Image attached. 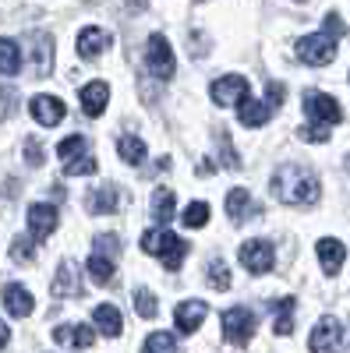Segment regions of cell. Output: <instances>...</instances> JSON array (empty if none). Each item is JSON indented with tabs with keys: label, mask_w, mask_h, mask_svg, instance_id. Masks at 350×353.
I'll list each match as a JSON object with an SVG mask.
<instances>
[{
	"label": "cell",
	"mask_w": 350,
	"mask_h": 353,
	"mask_svg": "<svg viewBox=\"0 0 350 353\" xmlns=\"http://www.w3.org/2000/svg\"><path fill=\"white\" fill-rule=\"evenodd\" d=\"M273 194L283 205H315L318 194H322V184L311 166L301 163H280L273 173Z\"/></svg>",
	"instance_id": "cell-1"
},
{
	"label": "cell",
	"mask_w": 350,
	"mask_h": 353,
	"mask_svg": "<svg viewBox=\"0 0 350 353\" xmlns=\"http://www.w3.org/2000/svg\"><path fill=\"white\" fill-rule=\"evenodd\" d=\"M142 248L149 251V254H159V261H163L166 272H177L181 265H184V258H188V244L177 237V233H170V230H163V226H156V230L145 233Z\"/></svg>",
	"instance_id": "cell-2"
},
{
	"label": "cell",
	"mask_w": 350,
	"mask_h": 353,
	"mask_svg": "<svg viewBox=\"0 0 350 353\" xmlns=\"http://www.w3.org/2000/svg\"><path fill=\"white\" fill-rule=\"evenodd\" d=\"M255 325H258V318H255L251 307H230V311H223V339H226L230 346L251 343Z\"/></svg>",
	"instance_id": "cell-3"
},
{
	"label": "cell",
	"mask_w": 350,
	"mask_h": 353,
	"mask_svg": "<svg viewBox=\"0 0 350 353\" xmlns=\"http://www.w3.org/2000/svg\"><path fill=\"white\" fill-rule=\"evenodd\" d=\"M145 64H149V71H153L156 81H170L173 78L177 61H173V50H170L166 36H159V32L149 36V46H145Z\"/></svg>",
	"instance_id": "cell-4"
},
{
	"label": "cell",
	"mask_w": 350,
	"mask_h": 353,
	"mask_svg": "<svg viewBox=\"0 0 350 353\" xmlns=\"http://www.w3.org/2000/svg\"><path fill=\"white\" fill-rule=\"evenodd\" d=\"M298 57H301L304 64H311V68L333 64V57H336V36H329V32L304 36V39L298 43Z\"/></svg>",
	"instance_id": "cell-5"
},
{
	"label": "cell",
	"mask_w": 350,
	"mask_h": 353,
	"mask_svg": "<svg viewBox=\"0 0 350 353\" xmlns=\"http://www.w3.org/2000/svg\"><path fill=\"white\" fill-rule=\"evenodd\" d=\"M304 113L311 117L315 124H322V128H329V124H340V121H343L340 103H336L333 96H326V92H304Z\"/></svg>",
	"instance_id": "cell-6"
},
{
	"label": "cell",
	"mask_w": 350,
	"mask_h": 353,
	"mask_svg": "<svg viewBox=\"0 0 350 353\" xmlns=\"http://www.w3.org/2000/svg\"><path fill=\"white\" fill-rule=\"evenodd\" d=\"M276 261V251L269 241H244L241 244V265L251 272V276H266Z\"/></svg>",
	"instance_id": "cell-7"
},
{
	"label": "cell",
	"mask_w": 350,
	"mask_h": 353,
	"mask_svg": "<svg viewBox=\"0 0 350 353\" xmlns=\"http://www.w3.org/2000/svg\"><path fill=\"white\" fill-rule=\"evenodd\" d=\"M308 346H311V353H340V346H343V329H340V321H336L333 314L318 318V325H315Z\"/></svg>",
	"instance_id": "cell-8"
},
{
	"label": "cell",
	"mask_w": 350,
	"mask_h": 353,
	"mask_svg": "<svg viewBox=\"0 0 350 353\" xmlns=\"http://www.w3.org/2000/svg\"><path fill=\"white\" fill-rule=\"evenodd\" d=\"M248 78H241V74H226V78H216L213 81V88H209V96L216 99V106H237V103H244L248 99Z\"/></svg>",
	"instance_id": "cell-9"
},
{
	"label": "cell",
	"mask_w": 350,
	"mask_h": 353,
	"mask_svg": "<svg viewBox=\"0 0 350 353\" xmlns=\"http://www.w3.org/2000/svg\"><path fill=\"white\" fill-rule=\"evenodd\" d=\"M57 223H61V212H57V205H46V201L32 205V209H28V237H32L36 244H43L50 233L57 230Z\"/></svg>",
	"instance_id": "cell-10"
},
{
	"label": "cell",
	"mask_w": 350,
	"mask_h": 353,
	"mask_svg": "<svg viewBox=\"0 0 350 353\" xmlns=\"http://www.w3.org/2000/svg\"><path fill=\"white\" fill-rule=\"evenodd\" d=\"M53 297H81V276H78V261L64 258L61 269H57L53 283H50Z\"/></svg>",
	"instance_id": "cell-11"
},
{
	"label": "cell",
	"mask_w": 350,
	"mask_h": 353,
	"mask_svg": "<svg viewBox=\"0 0 350 353\" xmlns=\"http://www.w3.org/2000/svg\"><path fill=\"white\" fill-rule=\"evenodd\" d=\"M28 113L36 117V124H43V128H57V124L64 121L68 106L57 99V96H32V103H28Z\"/></svg>",
	"instance_id": "cell-12"
},
{
	"label": "cell",
	"mask_w": 350,
	"mask_h": 353,
	"mask_svg": "<svg viewBox=\"0 0 350 353\" xmlns=\"http://www.w3.org/2000/svg\"><path fill=\"white\" fill-rule=\"evenodd\" d=\"M206 314H209V304H206V301H184V304H177V311H173L177 332H181V336L198 332V325L206 321Z\"/></svg>",
	"instance_id": "cell-13"
},
{
	"label": "cell",
	"mask_w": 350,
	"mask_h": 353,
	"mask_svg": "<svg viewBox=\"0 0 350 353\" xmlns=\"http://www.w3.org/2000/svg\"><path fill=\"white\" fill-rule=\"evenodd\" d=\"M110 32L106 28H99V25H85L81 32H78V53L85 57V61H96V57L103 53V50H110Z\"/></svg>",
	"instance_id": "cell-14"
},
{
	"label": "cell",
	"mask_w": 350,
	"mask_h": 353,
	"mask_svg": "<svg viewBox=\"0 0 350 353\" xmlns=\"http://www.w3.org/2000/svg\"><path fill=\"white\" fill-rule=\"evenodd\" d=\"M262 209L251 201V191H244V188H233L230 194H226V216L233 219V223H248V219H255Z\"/></svg>",
	"instance_id": "cell-15"
},
{
	"label": "cell",
	"mask_w": 350,
	"mask_h": 353,
	"mask_svg": "<svg viewBox=\"0 0 350 353\" xmlns=\"http://www.w3.org/2000/svg\"><path fill=\"white\" fill-rule=\"evenodd\" d=\"M78 99H81L85 117H103L106 99H110V85H106V81H89V85H81Z\"/></svg>",
	"instance_id": "cell-16"
},
{
	"label": "cell",
	"mask_w": 350,
	"mask_h": 353,
	"mask_svg": "<svg viewBox=\"0 0 350 353\" xmlns=\"http://www.w3.org/2000/svg\"><path fill=\"white\" fill-rule=\"evenodd\" d=\"M121 198H124L121 188H117V184H106V188H96L85 205H89V212H93V216H110V212L121 209Z\"/></svg>",
	"instance_id": "cell-17"
},
{
	"label": "cell",
	"mask_w": 350,
	"mask_h": 353,
	"mask_svg": "<svg viewBox=\"0 0 350 353\" xmlns=\"http://www.w3.org/2000/svg\"><path fill=\"white\" fill-rule=\"evenodd\" d=\"M32 74L36 78H46L53 71V39L46 32H32Z\"/></svg>",
	"instance_id": "cell-18"
},
{
	"label": "cell",
	"mask_w": 350,
	"mask_h": 353,
	"mask_svg": "<svg viewBox=\"0 0 350 353\" xmlns=\"http://www.w3.org/2000/svg\"><path fill=\"white\" fill-rule=\"evenodd\" d=\"M4 307H8L14 318H28V314H32V307H36V301H32V293H28L25 286L8 283V286H4Z\"/></svg>",
	"instance_id": "cell-19"
},
{
	"label": "cell",
	"mask_w": 350,
	"mask_h": 353,
	"mask_svg": "<svg viewBox=\"0 0 350 353\" xmlns=\"http://www.w3.org/2000/svg\"><path fill=\"white\" fill-rule=\"evenodd\" d=\"M53 339L61 346H78V350H89L96 343V332L89 325H57L53 329Z\"/></svg>",
	"instance_id": "cell-20"
},
{
	"label": "cell",
	"mask_w": 350,
	"mask_h": 353,
	"mask_svg": "<svg viewBox=\"0 0 350 353\" xmlns=\"http://www.w3.org/2000/svg\"><path fill=\"white\" fill-rule=\"evenodd\" d=\"M343 258H347V251H343L340 241H333V237H322V241H318V261H322L326 276H336V272L343 269Z\"/></svg>",
	"instance_id": "cell-21"
},
{
	"label": "cell",
	"mask_w": 350,
	"mask_h": 353,
	"mask_svg": "<svg viewBox=\"0 0 350 353\" xmlns=\"http://www.w3.org/2000/svg\"><path fill=\"white\" fill-rule=\"evenodd\" d=\"M93 321H96V329H99L103 336H110V339H117V336H121V329H124L121 311H117L113 304H99V307L93 311Z\"/></svg>",
	"instance_id": "cell-22"
},
{
	"label": "cell",
	"mask_w": 350,
	"mask_h": 353,
	"mask_svg": "<svg viewBox=\"0 0 350 353\" xmlns=\"http://www.w3.org/2000/svg\"><path fill=\"white\" fill-rule=\"evenodd\" d=\"M237 117H241V124H244V128H262V124H269L273 106H269V103L244 99V103H241V110H237Z\"/></svg>",
	"instance_id": "cell-23"
},
{
	"label": "cell",
	"mask_w": 350,
	"mask_h": 353,
	"mask_svg": "<svg viewBox=\"0 0 350 353\" xmlns=\"http://www.w3.org/2000/svg\"><path fill=\"white\" fill-rule=\"evenodd\" d=\"M273 311H276V325H273V332L276 336H290L294 332V311H298V301L294 297H283V301H276V304H269Z\"/></svg>",
	"instance_id": "cell-24"
},
{
	"label": "cell",
	"mask_w": 350,
	"mask_h": 353,
	"mask_svg": "<svg viewBox=\"0 0 350 353\" xmlns=\"http://www.w3.org/2000/svg\"><path fill=\"white\" fill-rule=\"evenodd\" d=\"M89 276L99 283V286H110L113 283V254H106V251H93V258H89Z\"/></svg>",
	"instance_id": "cell-25"
},
{
	"label": "cell",
	"mask_w": 350,
	"mask_h": 353,
	"mask_svg": "<svg viewBox=\"0 0 350 353\" xmlns=\"http://www.w3.org/2000/svg\"><path fill=\"white\" fill-rule=\"evenodd\" d=\"M117 152H121V159L128 166H142L145 163V141L135 138V134H124L121 141H117Z\"/></svg>",
	"instance_id": "cell-26"
},
{
	"label": "cell",
	"mask_w": 350,
	"mask_h": 353,
	"mask_svg": "<svg viewBox=\"0 0 350 353\" xmlns=\"http://www.w3.org/2000/svg\"><path fill=\"white\" fill-rule=\"evenodd\" d=\"M153 219L159 226H166L173 219V191L170 188H156V194H153Z\"/></svg>",
	"instance_id": "cell-27"
},
{
	"label": "cell",
	"mask_w": 350,
	"mask_h": 353,
	"mask_svg": "<svg viewBox=\"0 0 350 353\" xmlns=\"http://www.w3.org/2000/svg\"><path fill=\"white\" fill-rule=\"evenodd\" d=\"M21 68V50L14 39H0V74H18Z\"/></svg>",
	"instance_id": "cell-28"
},
{
	"label": "cell",
	"mask_w": 350,
	"mask_h": 353,
	"mask_svg": "<svg viewBox=\"0 0 350 353\" xmlns=\"http://www.w3.org/2000/svg\"><path fill=\"white\" fill-rule=\"evenodd\" d=\"M85 149H89V138H85V134H71V138H64L61 145H57V156H61L64 163H71V159L85 156Z\"/></svg>",
	"instance_id": "cell-29"
},
{
	"label": "cell",
	"mask_w": 350,
	"mask_h": 353,
	"mask_svg": "<svg viewBox=\"0 0 350 353\" xmlns=\"http://www.w3.org/2000/svg\"><path fill=\"white\" fill-rule=\"evenodd\" d=\"M135 311L142 314V318H156L159 314V301L153 297V290H135Z\"/></svg>",
	"instance_id": "cell-30"
},
{
	"label": "cell",
	"mask_w": 350,
	"mask_h": 353,
	"mask_svg": "<svg viewBox=\"0 0 350 353\" xmlns=\"http://www.w3.org/2000/svg\"><path fill=\"white\" fill-rule=\"evenodd\" d=\"M142 353H177V343H173L170 332H153L149 339H145Z\"/></svg>",
	"instance_id": "cell-31"
},
{
	"label": "cell",
	"mask_w": 350,
	"mask_h": 353,
	"mask_svg": "<svg viewBox=\"0 0 350 353\" xmlns=\"http://www.w3.org/2000/svg\"><path fill=\"white\" fill-rule=\"evenodd\" d=\"M206 219H209V205L206 201H191L188 205V209H184V226H191V230H202V226H206Z\"/></svg>",
	"instance_id": "cell-32"
},
{
	"label": "cell",
	"mask_w": 350,
	"mask_h": 353,
	"mask_svg": "<svg viewBox=\"0 0 350 353\" xmlns=\"http://www.w3.org/2000/svg\"><path fill=\"white\" fill-rule=\"evenodd\" d=\"M99 170V163H96V156H78V159H71V163H64V173L68 176H89V173H96Z\"/></svg>",
	"instance_id": "cell-33"
},
{
	"label": "cell",
	"mask_w": 350,
	"mask_h": 353,
	"mask_svg": "<svg viewBox=\"0 0 350 353\" xmlns=\"http://www.w3.org/2000/svg\"><path fill=\"white\" fill-rule=\"evenodd\" d=\"M11 258L21 261V265L36 261V241H32V237H18V241L11 244Z\"/></svg>",
	"instance_id": "cell-34"
},
{
	"label": "cell",
	"mask_w": 350,
	"mask_h": 353,
	"mask_svg": "<svg viewBox=\"0 0 350 353\" xmlns=\"http://www.w3.org/2000/svg\"><path fill=\"white\" fill-rule=\"evenodd\" d=\"M206 272H209V286H213V290H230V272H226V265H223L220 258L209 261Z\"/></svg>",
	"instance_id": "cell-35"
},
{
	"label": "cell",
	"mask_w": 350,
	"mask_h": 353,
	"mask_svg": "<svg viewBox=\"0 0 350 353\" xmlns=\"http://www.w3.org/2000/svg\"><path fill=\"white\" fill-rule=\"evenodd\" d=\"M216 141H220V152H223V166H226V170H237V166H241V159H237V152H233V145H230V134H226V131H220V134H216Z\"/></svg>",
	"instance_id": "cell-36"
},
{
	"label": "cell",
	"mask_w": 350,
	"mask_h": 353,
	"mask_svg": "<svg viewBox=\"0 0 350 353\" xmlns=\"http://www.w3.org/2000/svg\"><path fill=\"white\" fill-rule=\"evenodd\" d=\"M25 163L28 166H43V149L36 138H25Z\"/></svg>",
	"instance_id": "cell-37"
},
{
	"label": "cell",
	"mask_w": 350,
	"mask_h": 353,
	"mask_svg": "<svg viewBox=\"0 0 350 353\" xmlns=\"http://www.w3.org/2000/svg\"><path fill=\"white\" fill-rule=\"evenodd\" d=\"M283 96H286V88H283L280 81H269V85H266V103H269L273 110L283 106Z\"/></svg>",
	"instance_id": "cell-38"
},
{
	"label": "cell",
	"mask_w": 350,
	"mask_h": 353,
	"mask_svg": "<svg viewBox=\"0 0 350 353\" xmlns=\"http://www.w3.org/2000/svg\"><path fill=\"white\" fill-rule=\"evenodd\" d=\"M301 138H304V141H326V138H329V128H322V124L301 128Z\"/></svg>",
	"instance_id": "cell-39"
},
{
	"label": "cell",
	"mask_w": 350,
	"mask_h": 353,
	"mask_svg": "<svg viewBox=\"0 0 350 353\" xmlns=\"http://www.w3.org/2000/svg\"><path fill=\"white\" fill-rule=\"evenodd\" d=\"M329 28H333V36H336V39L347 32V25L340 21V14H336V11H333V14H326V32H329Z\"/></svg>",
	"instance_id": "cell-40"
},
{
	"label": "cell",
	"mask_w": 350,
	"mask_h": 353,
	"mask_svg": "<svg viewBox=\"0 0 350 353\" xmlns=\"http://www.w3.org/2000/svg\"><path fill=\"white\" fill-rule=\"evenodd\" d=\"M8 339H11V332H8V325H4V321H0V350L8 346Z\"/></svg>",
	"instance_id": "cell-41"
},
{
	"label": "cell",
	"mask_w": 350,
	"mask_h": 353,
	"mask_svg": "<svg viewBox=\"0 0 350 353\" xmlns=\"http://www.w3.org/2000/svg\"><path fill=\"white\" fill-rule=\"evenodd\" d=\"M301 4H308V0H301Z\"/></svg>",
	"instance_id": "cell-42"
}]
</instances>
